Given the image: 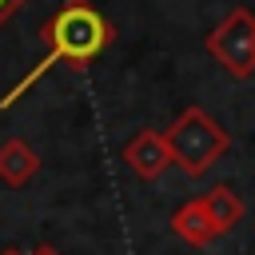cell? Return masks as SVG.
Wrapping results in <instances>:
<instances>
[{"label": "cell", "instance_id": "6da1fadb", "mask_svg": "<svg viewBox=\"0 0 255 255\" xmlns=\"http://www.w3.org/2000/svg\"><path fill=\"white\" fill-rule=\"evenodd\" d=\"M40 36H44V44H48V52H44V60L24 76V80H16L4 96H0V108H12L36 80H44L56 64H68V68H88L100 52H108V44L116 40V28H112V20L96 8V4H88V0H64L48 20H44V28H40Z\"/></svg>", "mask_w": 255, "mask_h": 255}, {"label": "cell", "instance_id": "7a4b0ae2", "mask_svg": "<svg viewBox=\"0 0 255 255\" xmlns=\"http://www.w3.org/2000/svg\"><path fill=\"white\" fill-rule=\"evenodd\" d=\"M163 139H167L171 163H175L183 175H191V179L207 175V171L227 155V147H231L227 128H223L211 112H203L199 104L183 108V112L175 116V124L163 131Z\"/></svg>", "mask_w": 255, "mask_h": 255}, {"label": "cell", "instance_id": "3957f363", "mask_svg": "<svg viewBox=\"0 0 255 255\" xmlns=\"http://www.w3.org/2000/svg\"><path fill=\"white\" fill-rule=\"evenodd\" d=\"M203 48L211 52V60L235 76V80H251L255 76V12L251 8H231L203 40Z\"/></svg>", "mask_w": 255, "mask_h": 255}, {"label": "cell", "instance_id": "277c9868", "mask_svg": "<svg viewBox=\"0 0 255 255\" xmlns=\"http://www.w3.org/2000/svg\"><path fill=\"white\" fill-rule=\"evenodd\" d=\"M124 163L139 175V179H159L167 167H171V151H167V139H163V131H151V128H143V131H135L128 143H124Z\"/></svg>", "mask_w": 255, "mask_h": 255}, {"label": "cell", "instance_id": "5b68a950", "mask_svg": "<svg viewBox=\"0 0 255 255\" xmlns=\"http://www.w3.org/2000/svg\"><path fill=\"white\" fill-rule=\"evenodd\" d=\"M171 231H175L187 247H207L211 239H219V235H215V223H211V215H207V207H203V199L179 203V207L171 211Z\"/></svg>", "mask_w": 255, "mask_h": 255}, {"label": "cell", "instance_id": "8992f818", "mask_svg": "<svg viewBox=\"0 0 255 255\" xmlns=\"http://www.w3.org/2000/svg\"><path fill=\"white\" fill-rule=\"evenodd\" d=\"M36 171H40V155H36L32 143H24L20 135H12V139L0 143V179L8 187H24Z\"/></svg>", "mask_w": 255, "mask_h": 255}, {"label": "cell", "instance_id": "52a82bcc", "mask_svg": "<svg viewBox=\"0 0 255 255\" xmlns=\"http://www.w3.org/2000/svg\"><path fill=\"white\" fill-rule=\"evenodd\" d=\"M203 199V207H207V215H211V223H215V235H227L243 215H247V203H243V195L231 187V183H215L207 195H199Z\"/></svg>", "mask_w": 255, "mask_h": 255}, {"label": "cell", "instance_id": "ba28073f", "mask_svg": "<svg viewBox=\"0 0 255 255\" xmlns=\"http://www.w3.org/2000/svg\"><path fill=\"white\" fill-rule=\"evenodd\" d=\"M24 4H28V0H0V28H4V24H8V20L24 8Z\"/></svg>", "mask_w": 255, "mask_h": 255}, {"label": "cell", "instance_id": "9c48e42d", "mask_svg": "<svg viewBox=\"0 0 255 255\" xmlns=\"http://www.w3.org/2000/svg\"><path fill=\"white\" fill-rule=\"evenodd\" d=\"M32 255H60L52 243H40V247H32Z\"/></svg>", "mask_w": 255, "mask_h": 255}, {"label": "cell", "instance_id": "30bf717a", "mask_svg": "<svg viewBox=\"0 0 255 255\" xmlns=\"http://www.w3.org/2000/svg\"><path fill=\"white\" fill-rule=\"evenodd\" d=\"M0 255H24V251H20V247H4Z\"/></svg>", "mask_w": 255, "mask_h": 255}]
</instances>
